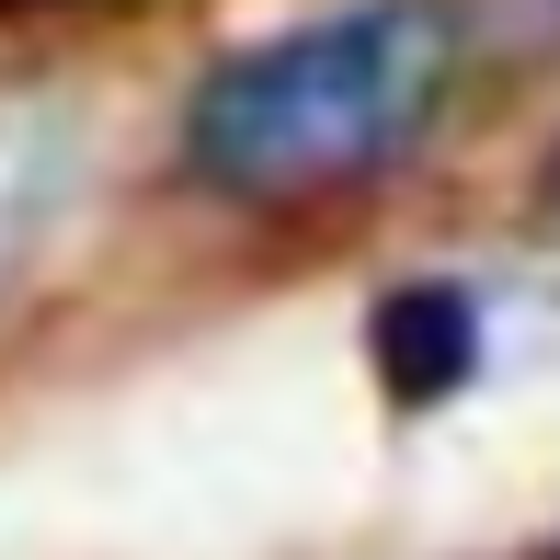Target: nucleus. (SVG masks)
Wrapping results in <instances>:
<instances>
[{
	"instance_id": "f257e3e1",
	"label": "nucleus",
	"mask_w": 560,
	"mask_h": 560,
	"mask_svg": "<svg viewBox=\"0 0 560 560\" xmlns=\"http://www.w3.org/2000/svg\"><path fill=\"white\" fill-rule=\"evenodd\" d=\"M446 81H457L446 0H354V12H320L207 69V92L184 104V161L195 184L241 207H310L354 172L400 161L435 126Z\"/></svg>"
},
{
	"instance_id": "f03ea898",
	"label": "nucleus",
	"mask_w": 560,
	"mask_h": 560,
	"mask_svg": "<svg viewBox=\"0 0 560 560\" xmlns=\"http://www.w3.org/2000/svg\"><path fill=\"white\" fill-rule=\"evenodd\" d=\"M366 354H377V389L412 400V412H435L446 389H469L480 366V310L469 287H389L366 310Z\"/></svg>"
},
{
	"instance_id": "7ed1b4c3",
	"label": "nucleus",
	"mask_w": 560,
	"mask_h": 560,
	"mask_svg": "<svg viewBox=\"0 0 560 560\" xmlns=\"http://www.w3.org/2000/svg\"><path fill=\"white\" fill-rule=\"evenodd\" d=\"M58 195H69V126L0 104V287H12V264L46 241Z\"/></svg>"
},
{
	"instance_id": "20e7f679",
	"label": "nucleus",
	"mask_w": 560,
	"mask_h": 560,
	"mask_svg": "<svg viewBox=\"0 0 560 560\" xmlns=\"http://www.w3.org/2000/svg\"><path fill=\"white\" fill-rule=\"evenodd\" d=\"M549 218H560V149H549Z\"/></svg>"
}]
</instances>
